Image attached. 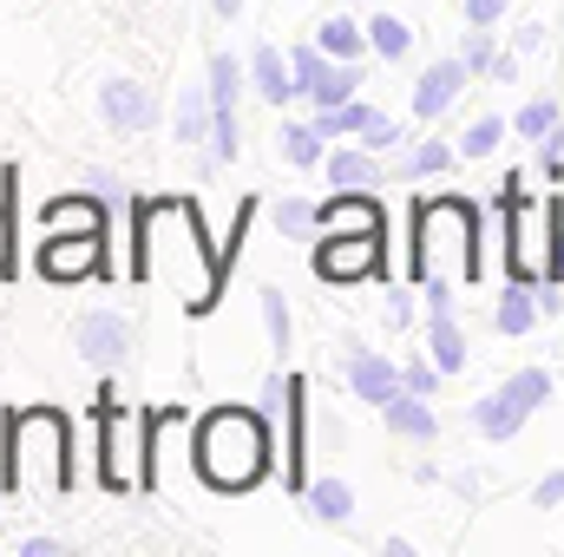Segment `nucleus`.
Here are the masks:
<instances>
[{
    "mask_svg": "<svg viewBox=\"0 0 564 557\" xmlns=\"http://www.w3.org/2000/svg\"><path fill=\"white\" fill-rule=\"evenodd\" d=\"M459 59H466L473 73H492V59H499V53H492V26H473V40H466Z\"/></svg>",
    "mask_w": 564,
    "mask_h": 557,
    "instance_id": "4c0bfd02",
    "label": "nucleus"
},
{
    "mask_svg": "<svg viewBox=\"0 0 564 557\" xmlns=\"http://www.w3.org/2000/svg\"><path fill=\"white\" fill-rule=\"evenodd\" d=\"M204 86H210V106H217V119H230V112H237V99H243V86H250V66H243V59H230V53H210V73H204Z\"/></svg>",
    "mask_w": 564,
    "mask_h": 557,
    "instance_id": "5701e85b",
    "label": "nucleus"
},
{
    "mask_svg": "<svg viewBox=\"0 0 564 557\" xmlns=\"http://www.w3.org/2000/svg\"><path fill=\"white\" fill-rule=\"evenodd\" d=\"M506 139V119H492V112H486V119H473V125H466V139H459V157H492V144Z\"/></svg>",
    "mask_w": 564,
    "mask_h": 557,
    "instance_id": "c9c22d12",
    "label": "nucleus"
},
{
    "mask_svg": "<svg viewBox=\"0 0 564 557\" xmlns=\"http://www.w3.org/2000/svg\"><path fill=\"white\" fill-rule=\"evenodd\" d=\"M289 59H295V86H302V92H308V99H315V86H322V79H328V73H335V59H328V53H322V46H295V53H289Z\"/></svg>",
    "mask_w": 564,
    "mask_h": 557,
    "instance_id": "f704fd0d",
    "label": "nucleus"
},
{
    "mask_svg": "<svg viewBox=\"0 0 564 557\" xmlns=\"http://www.w3.org/2000/svg\"><path fill=\"white\" fill-rule=\"evenodd\" d=\"M315 46H322L328 59H361V46H368V26H355V20L328 13V20L315 26Z\"/></svg>",
    "mask_w": 564,
    "mask_h": 557,
    "instance_id": "393cba45",
    "label": "nucleus"
},
{
    "mask_svg": "<svg viewBox=\"0 0 564 557\" xmlns=\"http://www.w3.org/2000/svg\"><path fill=\"white\" fill-rule=\"evenodd\" d=\"M250 86H257L270 106H289V99L302 92V86H295V59H282L276 46H257V53H250Z\"/></svg>",
    "mask_w": 564,
    "mask_h": 557,
    "instance_id": "aec40b11",
    "label": "nucleus"
},
{
    "mask_svg": "<svg viewBox=\"0 0 564 557\" xmlns=\"http://www.w3.org/2000/svg\"><path fill=\"white\" fill-rule=\"evenodd\" d=\"M381 419H388V433H394V439H408V446L440 439V414L426 407V394H414V387L388 394V401H381Z\"/></svg>",
    "mask_w": 564,
    "mask_h": 557,
    "instance_id": "f3484780",
    "label": "nucleus"
},
{
    "mask_svg": "<svg viewBox=\"0 0 564 557\" xmlns=\"http://www.w3.org/2000/svg\"><path fill=\"white\" fill-rule=\"evenodd\" d=\"M171 132L177 144H197L217 132V106H210V86H184L177 92V119H171Z\"/></svg>",
    "mask_w": 564,
    "mask_h": 557,
    "instance_id": "4be33fe9",
    "label": "nucleus"
},
{
    "mask_svg": "<svg viewBox=\"0 0 564 557\" xmlns=\"http://www.w3.org/2000/svg\"><path fill=\"white\" fill-rule=\"evenodd\" d=\"M13 276V204L0 197V282Z\"/></svg>",
    "mask_w": 564,
    "mask_h": 557,
    "instance_id": "37998d69",
    "label": "nucleus"
},
{
    "mask_svg": "<svg viewBox=\"0 0 564 557\" xmlns=\"http://www.w3.org/2000/svg\"><path fill=\"white\" fill-rule=\"evenodd\" d=\"M499 210H506V270L512 282H545L552 270V197H525V177L499 184Z\"/></svg>",
    "mask_w": 564,
    "mask_h": 557,
    "instance_id": "423d86ee",
    "label": "nucleus"
},
{
    "mask_svg": "<svg viewBox=\"0 0 564 557\" xmlns=\"http://www.w3.org/2000/svg\"><path fill=\"white\" fill-rule=\"evenodd\" d=\"M512 0H466V26H499Z\"/></svg>",
    "mask_w": 564,
    "mask_h": 557,
    "instance_id": "79ce46f5",
    "label": "nucleus"
},
{
    "mask_svg": "<svg viewBox=\"0 0 564 557\" xmlns=\"http://www.w3.org/2000/svg\"><path fill=\"white\" fill-rule=\"evenodd\" d=\"M184 426H191V407L177 401V407H151L144 414V459H139V492H158V479H164V459L184 446Z\"/></svg>",
    "mask_w": 564,
    "mask_h": 557,
    "instance_id": "ddd939ff",
    "label": "nucleus"
},
{
    "mask_svg": "<svg viewBox=\"0 0 564 557\" xmlns=\"http://www.w3.org/2000/svg\"><path fill=\"white\" fill-rule=\"evenodd\" d=\"M132 282H164L191 315H210L224 295V256L204 237V217L191 197H139L132 204Z\"/></svg>",
    "mask_w": 564,
    "mask_h": 557,
    "instance_id": "f257e3e1",
    "label": "nucleus"
},
{
    "mask_svg": "<svg viewBox=\"0 0 564 557\" xmlns=\"http://www.w3.org/2000/svg\"><path fill=\"white\" fill-rule=\"evenodd\" d=\"M302 505H308L315 525H348V518H355V485H348V479H308Z\"/></svg>",
    "mask_w": 564,
    "mask_h": 557,
    "instance_id": "412c9836",
    "label": "nucleus"
},
{
    "mask_svg": "<svg viewBox=\"0 0 564 557\" xmlns=\"http://www.w3.org/2000/svg\"><path fill=\"white\" fill-rule=\"evenodd\" d=\"M308 125H315L322 139H355V132H368V125H375V106H361V99H348V106H322Z\"/></svg>",
    "mask_w": 564,
    "mask_h": 557,
    "instance_id": "a878e982",
    "label": "nucleus"
},
{
    "mask_svg": "<svg viewBox=\"0 0 564 557\" xmlns=\"http://www.w3.org/2000/svg\"><path fill=\"white\" fill-rule=\"evenodd\" d=\"M466 79H473V66H466L459 53H453V59H433L421 79H414V119L433 125L440 112H453V106H459V92H466Z\"/></svg>",
    "mask_w": 564,
    "mask_h": 557,
    "instance_id": "2eb2a0df",
    "label": "nucleus"
},
{
    "mask_svg": "<svg viewBox=\"0 0 564 557\" xmlns=\"http://www.w3.org/2000/svg\"><path fill=\"white\" fill-rule=\"evenodd\" d=\"M308 263H315L322 282H368V276L388 282V237H375V230H322Z\"/></svg>",
    "mask_w": 564,
    "mask_h": 557,
    "instance_id": "6e6552de",
    "label": "nucleus"
},
{
    "mask_svg": "<svg viewBox=\"0 0 564 557\" xmlns=\"http://www.w3.org/2000/svg\"><path fill=\"white\" fill-rule=\"evenodd\" d=\"M237 151H243V132H237V112H230V119H217V132H210V164L224 171V164H237Z\"/></svg>",
    "mask_w": 564,
    "mask_h": 557,
    "instance_id": "e433bc0d",
    "label": "nucleus"
},
{
    "mask_svg": "<svg viewBox=\"0 0 564 557\" xmlns=\"http://www.w3.org/2000/svg\"><path fill=\"white\" fill-rule=\"evenodd\" d=\"M315 230H375V237H388V210H381L375 190H341V197L315 204Z\"/></svg>",
    "mask_w": 564,
    "mask_h": 557,
    "instance_id": "dca6fc26",
    "label": "nucleus"
},
{
    "mask_svg": "<svg viewBox=\"0 0 564 557\" xmlns=\"http://www.w3.org/2000/svg\"><path fill=\"white\" fill-rule=\"evenodd\" d=\"M106 210H112V204H106L99 190H86V197L73 190V197H53V204L40 210V230H106Z\"/></svg>",
    "mask_w": 564,
    "mask_h": 557,
    "instance_id": "a211bd4d",
    "label": "nucleus"
},
{
    "mask_svg": "<svg viewBox=\"0 0 564 557\" xmlns=\"http://www.w3.org/2000/svg\"><path fill=\"white\" fill-rule=\"evenodd\" d=\"M512 132H519V139L552 144V139H558V106H552V99H532V106H525V112L512 119Z\"/></svg>",
    "mask_w": 564,
    "mask_h": 557,
    "instance_id": "473e14b6",
    "label": "nucleus"
},
{
    "mask_svg": "<svg viewBox=\"0 0 564 557\" xmlns=\"http://www.w3.org/2000/svg\"><path fill=\"white\" fill-rule=\"evenodd\" d=\"M545 401H552V374L545 368H519L506 387H492V394L473 401V433L492 439V446H506V439H519V426L539 414Z\"/></svg>",
    "mask_w": 564,
    "mask_h": 557,
    "instance_id": "0eeeda50",
    "label": "nucleus"
},
{
    "mask_svg": "<svg viewBox=\"0 0 564 557\" xmlns=\"http://www.w3.org/2000/svg\"><path fill=\"white\" fill-rule=\"evenodd\" d=\"M276 230L289 237V243H308V237H315V204L282 197V204H276Z\"/></svg>",
    "mask_w": 564,
    "mask_h": 557,
    "instance_id": "72a5a7b5",
    "label": "nucleus"
},
{
    "mask_svg": "<svg viewBox=\"0 0 564 557\" xmlns=\"http://www.w3.org/2000/svg\"><path fill=\"white\" fill-rule=\"evenodd\" d=\"M368 46L394 66V59H408V53H414V26H408V20H394V13H375V20H368Z\"/></svg>",
    "mask_w": 564,
    "mask_h": 557,
    "instance_id": "bb28decb",
    "label": "nucleus"
},
{
    "mask_svg": "<svg viewBox=\"0 0 564 557\" xmlns=\"http://www.w3.org/2000/svg\"><path fill=\"white\" fill-rule=\"evenodd\" d=\"M539 315H545V308H539V282H506V288H499V308H492V328L519 341V335L539 328Z\"/></svg>",
    "mask_w": 564,
    "mask_h": 557,
    "instance_id": "6ab92c4d",
    "label": "nucleus"
},
{
    "mask_svg": "<svg viewBox=\"0 0 564 557\" xmlns=\"http://www.w3.org/2000/svg\"><path fill=\"white\" fill-rule=\"evenodd\" d=\"M73 348H79L86 368L119 374V368L139 354V321H126L119 308H86V315L73 321Z\"/></svg>",
    "mask_w": 564,
    "mask_h": 557,
    "instance_id": "1a4fd4ad",
    "label": "nucleus"
},
{
    "mask_svg": "<svg viewBox=\"0 0 564 557\" xmlns=\"http://www.w3.org/2000/svg\"><path fill=\"white\" fill-rule=\"evenodd\" d=\"M408 321H414V288L388 282V328H408Z\"/></svg>",
    "mask_w": 564,
    "mask_h": 557,
    "instance_id": "ea45409f",
    "label": "nucleus"
},
{
    "mask_svg": "<svg viewBox=\"0 0 564 557\" xmlns=\"http://www.w3.org/2000/svg\"><path fill=\"white\" fill-rule=\"evenodd\" d=\"M361 79H368V73H361V59H335V73L315 86V106H348V99L361 92Z\"/></svg>",
    "mask_w": 564,
    "mask_h": 557,
    "instance_id": "7c9ffc66",
    "label": "nucleus"
},
{
    "mask_svg": "<svg viewBox=\"0 0 564 557\" xmlns=\"http://www.w3.org/2000/svg\"><path fill=\"white\" fill-rule=\"evenodd\" d=\"M453 157H459V144L426 139V144H414V151L394 164V177H440V171H453Z\"/></svg>",
    "mask_w": 564,
    "mask_h": 557,
    "instance_id": "c85d7f7f",
    "label": "nucleus"
},
{
    "mask_svg": "<svg viewBox=\"0 0 564 557\" xmlns=\"http://www.w3.org/2000/svg\"><path fill=\"white\" fill-rule=\"evenodd\" d=\"M532 505H539V512H552V505H564V472H545V479L532 485Z\"/></svg>",
    "mask_w": 564,
    "mask_h": 557,
    "instance_id": "c03bdc74",
    "label": "nucleus"
},
{
    "mask_svg": "<svg viewBox=\"0 0 564 557\" xmlns=\"http://www.w3.org/2000/svg\"><path fill=\"white\" fill-rule=\"evenodd\" d=\"M426 354H433L440 374H459L466 368V335H459L453 315H426Z\"/></svg>",
    "mask_w": 564,
    "mask_h": 557,
    "instance_id": "b1692460",
    "label": "nucleus"
},
{
    "mask_svg": "<svg viewBox=\"0 0 564 557\" xmlns=\"http://www.w3.org/2000/svg\"><path fill=\"white\" fill-rule=\"evenodd\" d=\"M401 381H408L414 394H440V381H446V374H440V368H433V354H426V361H414V368H401Z\"/></svg>",
    "mask_w": 564,
    "mask_h": 557,
    "instance_id": "58836bf2",
    "label": "nucleus"
},
{
    "mask_svg": "<svg viewBox=\"0 0 564 557\" xmlns=\"http://www.w3.org/2000/svg\"><path fill=\"white\" fill-rule=\"evenodd\" d=\"M93 426H99V485H106L112 499L139 492L144 414H132V407L119 401V387H112V381H99V394H93Z\"/></svg>",
    "mask_w": 564,
    "mask_h": 557,
    "instance_id": "39448f33",
    "label": "nucleus"
},
{
    "mask_svg": "<svg viewBox=\"0 0 564 557\" xmlns=\"http://www.w3.org/2000/svg\"><path fill=\"white\" fill-rule=\"evenodd\" d=\"M20 557H66L59 538H20Z\"/></svg>",
    "mask_w": 564,
    "mask_h": 557,
    "instance_id": "49530a36",
    "label": "nucleus"
},
{
    "mask_svg": "<svg viewBox=\"0 0 564 557\" xmlns=\"http://www.w3.org/2000/svg\"><path fill=\"white\" fill-rule=\"evenodd\" d=\"M361 139H368V151H394V144L408 139V132H401V125H394V119H381V112H375V125H368V132H361Z\"/></svg>",
    "mask_w": 564,
    "mask_h": 557,
    "instance_id": "a19ab883",
    "label": "nucleus"
},
{
    "mask_svg": "<svg viewBox=\"0 0 564 557\" xmlns=\"http://www.w3.org/2000/svg\"><path fill=\"white\" fill-rule=\"evenodd\" d=\"M335 348H341V368H348V387H355V394H361L368 407H381L388 394H401V387H408V381H401V368H394L388 354H375V348H368L361 335H341Z\"/></svg>",
    "mask_w": 564,
    "mask_h": 557,
    "instance_id": "9b49d317",
    "label": "nucleus"
},
{
    "mask_svg": "<svg viewBox=\"0 0 564 557\" xmlns=\"http://www.w3.org/2000/svg\"><path fill=\"white\" fill-rule=\"evenodd\" d=\"M282 157H289L295 171L328 164V157H322V132H315V125H282Z\"/></svg>",
    "mask_w": 564,
    "mask_h": 557,
    "instance_id": "2f4dec72",
    "label": "nucleus"
},
{
    "mask_svg": "<svg viewBox=\"0 0 564 557\" xmlns=\"http://www.w3.org/2000/svg\"><path fill=\"white\" fill-rule=\"evenodd\" d=\"M270 414L263 407H210L191 433V466L210 492H257L270 479Z\"/></svg>",
    "mask_w": 564,
    "mask_h": 557,
    "instance_id": "7ed1b4c3",
    "label": "nucleus"
},
{
    "mask_svg": "<svg viewBox=\"0 0 564 557\" xmlns=\"http://www.w3.org/2000/svg\"><path fill=\"white\" fill-rule=\"evenodd\" d=\"M210 13H217V20H237V13H243V0H210Z\"/></svg>",
    "mask_w": 564,
    "mask_h": 557,
    "instance_id": "8fccbe9b",
    "label": "nucleus"
},
{
    "mask_svg": "<svg viewBox=\"0 0 564 557\" xmlns=\"http://www.w3.org/2000/svg\"><path fill=\"white\" fill-rule=\"evenodd\" d=\"M408 276L414 282H486L479 256V204L473 197H421L414 204V243H408Z\"/></svg>",
    "mask_w": 564,
    "mask_h": 557,
    "instance_id": "20e7f679",
    "label": "nucleus"
},
{
    "mask_svg": "<svg viewBox=\"0 0 564 557\" xmlns=\"http://www.w3.org/2000/svg\"><path fill=\"white\" fill-rule=\"evenodd\" d=\"M40 276L46 282L112 276V263H106V230H46V237H40Z\"/></svg>",
    "mask_w": 564,
    "mask_h": 557,
    "instance_id": "9d476101",
    "label": "nucleus"
},
{
    "mask_svg": "<svg viewBox=\"0 0 564 557\" xmlns=\"http://www.w3.org/2000/svg\"><path fill=\"white\" fill-rule=\"evenodd\" d=\"M512 46H519V53H532V46H545V26H539V20H525V26L512 33Z\"/></svg>",
    "mask_w": 564,
    "mask_h": 557,
    "instance_id": "de8ad7c7",
    "label": "nucleus"
},
{
    "mask_svg": "<svg viewBox=\"0 0 564 557\" xmlns=\"http://www.w3.org/2000/svg\"><path fill=\"white\" fill-rule=\"evenodd\" d=\"M257 308H263V328H270V348H289V335H295V321H289V295H282V282H263V288H257Z\"/></svg>",
    "mask_w": 564,
    "mask_h": 557,
    "instance_id": "c756f323",
    "label": "nucleus"
},
{
    "mask_svg": "<svg viewBox=\"0 0 564 557\" xmlns=\"http://www.w3.org/2000/svg\"><path fill=\"white\" fill-rule=\"evenodd\" d=\"M492 79H506V86H512V79H519V53H499V59H492Z\"/></svg>",
    "mask_w": 564,
    "mask_h": 557,
    "instance_id": "09e8293b",
    "label": "nucleus"
},
{
    "mask_svg": "<svg viewBox=\"0 0 564 557\" xmlns=\"http://www.w3.org/2000/svg\"><path fill=\"white\" fill-rule=\"evenodd\" d=\"M328 184H341V190H375V184H381V164H375L368 151H335V157H328Z\"/></svg>",
    "mask_w": 564,
    "mask_h": 557,
    "instance_id": "cd10ccee",
    "label": "nucleus"
},
{
    "mask_svg": "<svg viewBox=\"0 0 564 557\" xmlns=\"http://www.w3.org/2000/svg\"><path fill=\"white\" fill-rule=\"evenodd\" d=\"M99 112H106V125L119 139H139V132L158 125V99H151V86H139V79H106L99 86Z\"/></svg>",
    "mask_w": 564,
    "mask_h": 557,
    "instance_id": "4468645a",
    "label": "nucleus"
},
{
    "mask_svg": "<svg viewBox=\"0 0 564 557\" xmlns=\"http://www.w3.org/2000/svg\"><path fill=\"white\" fill-rule=\"evenodd\" d=\"M93 190H99V197H106V204H126V184H119V177H112V171H93Z\"/></svg>",
    "mask_w": 564,
    "mask_h": 557,
    "instance_id": "a18cd8bd",
    "label": "nucleus"
},
{
    "mask_svg": "<svg viewBox=\"0 0 564 557\" xmlns=\"http://www.w3.org/2000/svg\"><path fill=\"white\" fill-rule=\"evenodd\" d=\"M73 485V419L59 407H7L0 414V492L53 505Z\"/></svg>",
    "mask_w": 564,
    "mask_h": 557,
    "instance_id": "f03ea898",
    "label": "nucleus"
},
{
    "mask_svg": "<svg viewBox=\"0 0 564 557\" xmlns=\"http://www.w3.org/2000/svg\"><path fill=\"white\" fill-rule=\"evenodd\" d=\"M282 485L308 492V381L289 374V407H282Z\"/></svg>",
    "mask_w": 564,
    "mask_h": 557,
    "instance_id": "f8f14e48",
    "label": "nucleus"
}]
</instances>
